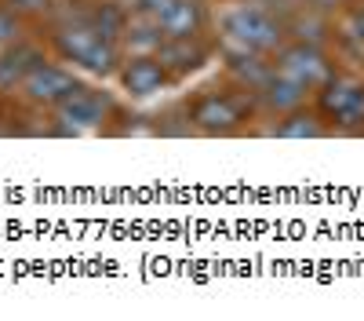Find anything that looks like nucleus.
Masks as SVG:
<instances>
[{
	"instance_id": "obj_19",
	"label": "nucleus",
	"mask_w": 364,
	"mask_h": 321,
	"mask_svg": "<svg viewBox=\"0 0 364 321\" xmlns=\"http://www.w3.org/2000/svg\"><path fill=\"white\" fill-rule=\"evenodd\" d=\"M171 4L175 0H132V11H135V19H146V22H164V15L171 11Z\"/></svg>"
},
{
	"instance_id": "obj_14",
	"label": "nucleus",
	"mask_w": 364,
	"mask_h": 321,
	"mask_svg": "<svg viewBox=\"0 0 364 321\" xmlns=\"http://www.w3.org/2000/svg\"><path fill=\"white\" fill-rule=\"evenodd\" d=\"M208 22H211V15H208L204 0H175L171 11L161 22V29H164V37H200Z\"/></svg>"
},
{
	"instance_id": "obj_17",
	"label": "nucleus",
	"mask_w": 364,
	"mask_h": 321,
	"mask_svg": "<svg viewBox=\"0 0 364 321\" xmlns=\"http://www.w3.org/2000/svg\"><path fill=\"white\" fill-rule=\"evenodd\" d=\"M22 22H26V19H18L8 4H0V51L22 41Z\"/></svg>"
},
{
	"instance_id": "obj_15",
	"label": "nucleus",
	"mask_w": 364,
	"mask_h": 321,
	"mask_svg": "<svg viewBox=\"0 0 364 321\" xmlns=\"http://www.w3.org/2000/svg\"><path fill=\"white\" fill-rule=\"evenodd\" d=\"M84 19L99 29V33L106 37V41H117L120 44V37H124V29H128V11L120 8V4H113V0H99V4H91L87 11H84Z\"/></svg>"
},
{
	"instance_id": "obj_11",
	"label": "nucleus",
	"mask_w": 364,
	"mask_h": 321,
	"mask_svg": "<svg viewBox=\"0 0 364 321\" xmlns=\"http://www.w3.org/2000/svg\"><path fill=\"white\" fill-rule=\"evenodd\" d=\"M310 95H314V92H310V88H302L299 80H291V77H284V73H273V77L266 80V88L259 92V110H262L266 117H284V113H291V110H299V106H306Z\"/></svg>"
},
{
	"instance_id": "obj_1",
	"label": "nucleus",
	"mask_w": 364,
	"mask_h": 321,
	"mask_svg": "<svg viewBox=\"0 0 364 321\" xmlns=\"http://www.w3.org/2000/svg\"><path fill=\"white\" fill-rule=\"evenodd\" d=\"M259 113H262L259 95L230 84L226 92L208 88L197 99H190L186 102V125L200 135H233L240 128H248V121H255Z\"/></svg>"
},
{
	"instance_id": "obj_18",
	"label": "nucleus",
	"mask_w": 364,
	"mask_h": 321,
	"mask_svg": "<svg viewBox=\"0 0 364 321\" xmlns=\"http://www.w3.org/2000/svg\"><path fill=\"white\" fill-rule=\"evenodd\" d=\"M0 4H8L18 19H48L55 11V0H0Z\"/></svg>"
},
{
	"instance_id": "obj_7",
	"label": "nucleus",
	"mask_w": 364,
	"mask_h": 321,
	"mask_svg": "<svg viewBox=\"0 0 364 321\" xmlns=\"http://www.w3.org/2000/svg\"><path fill=\"white\" fill-rule=\"evenodd\" d=\"M223 63H226L230 84L245 88V92H252V95H259L266 88V80L277 73L273 55H262V51H252V48H237V44H223Z\"/></svg>"
},
{
	"instance_id": "obj_13",
	"label": "nucleus",
	"mask_w": 364,
	"mask_h": 321,
	"mask_svg": "<svg viewBox=\"0 0 364 321\" xmlns=\"http://www.w3.org/2000/svg\"><path fill=\"white\" fill-rule=\"evenodd\" d=\"M41 58H44V55H41L33 44H22V41L0 51V95L18 92L22 80H26V73L33 70Z\"/></svg>"
},
{
	"instance_id": "obj_4",
	"label": "nucleus",
	"mask_w": 364,
	"mask_h": 321,
	"mask_svg": "<svg viewBox=\"0 0 364 321\" xmlns=\"http://www.w3.org/2000/svg\"><path fill=\"white\" fill-rule=\"evenodd\" d=\"M273 66H277V73L299 80L302 88H310V92H317V88L339 70L328 48H321V44H302V41H288L277 55H273Z\"/></svg>"
},
{
	"instance_id": "obj_16",
	"label": "nucleus",
	"mask_w": 364,
	"mask_h": 321,
	"mask_svg": "<svg viewBox=\"0 0 364 321\" xmlns=\"http://www.w3.org/2000/svg\"><path fill=\"white\" fill-rule=\"evenodd\" d=\"M120 41L132 48V55H157L161 44H164V29L157 22L135 19V22H128V29H124V37H120Z\"/></svg>"
},
{
	"instance_id": "obj_3",
	"label": "nucleus",
	"mask_w": 364,
	"mask_h": 321,
	"mask_svg": "<svg viewBox=\"0 0 364 321\" xmlns=\"http://www.w3.org/2000/svg\"><path fill=\"white\" fill-rule=\"evenodd\" d=\"M314 106L328 121L331 135H364V77L336 70L314 92Z\"/></svg>"
},
{
	"instance_id": "obj_12",
	"label": "nucleus",
	"mask_w": 364,
	"mask_h": 321,
	"mask_svg": "<svg viewBox=\"0 0 364 321\" xmlns=\"http://www.w3.org/2000/svg\"><path fill=\"white\" fill-rule=\"evenodd\" d=\"M269 121L273 125L266 128V135H273V139H324V135H331V128L317 113V106H299L284 117H269Z\"/></svg>"
},
{
	"instance_id": "obj_10",
	"label": "nucleus",
	"mask_w": 364,
	"mask_h": 321,
	"mask_svg": "<svg viewBox=\"0 0 364 321\" xmlns=\"http://www.w3.org/2000/svg\"><path fill=\"white\" fill-rule=\"evenodd\" d=\"M284 26H288V41L321 44V48H328V41H336V19L317 4H295L288 11Z\"/></svg>"
},
{
	"instance_id": "obj_9",
	"label": "nucleus",
	"mask_w": 364,
	"mask_h": 321,
	"mask_svg": "<svg viewBox=\"0 0 364 321\" xmlns=\"http://www.w3.org/2000/svg\"><path fill=\"white\" fill-rule=\"evenodd\" d=\"M157 58L164 63V70L171 73V80H182V77L197 73V70L208 63L211 48H208L204 33H200V37H164Z\"/></svg>"
},
{
	"instance_id": "obj_8",
	"label": "nucleus",
	"mask_w": 364,
	"mask_h": 321,
	"mask_svg": "<svg viewBox=\"0 0 364 321\" xmlns=\"http://www.w3.org/2000/svg\"><path fill=\"white\" fill-rule=\"evenodd\" d=\"M117 80L120 88L132 95V99H146V95H157L171 84V73L164 70V63L157 55H132L120 63L117 70Z\"/></svg>"
},
{
	"instance_id": "obj_20",
	"label": "nucleus",
	"mask_w": 364,
	"mask_h": 321,
	"mask_svg": "<svg viewBox=\"0 0 364 321\" xmlns=\"http://www.w3.org/2000/svg\"><path fill=\"white\" fill-rule=\"evenodd\" d=\"M314 4H317V8H324V11H331V15H336V11H343L346 4H353V0H314Z\"/></svg>"
},
{
	"instance_id": "obj_5",
	"label": "nucleus",
	"mask_w": 364,
	"mask_h": 321,
	"mask_svg": "<svg viewBox=\"0 0 364 321\" xmlns=\"http://www.w3.org/2000/svg\"><path fill=\"white\" fill-rule=\"evenodd\" d=\"M58 121H63V132H91V128H102L113 113V99L99 88H87L80 84L70 99H63L55 106Z\"/></svg>"
},
{
	"instance_id": "obj_2",
	"label": "nucleus",
	"mask_w": 364,
	"mask_h": 321,
	"mask_svg": "<svg viewBox=\"0 0 364 321\" xmlns=\"http://www.w3.org/2000/svg\"><path fill=\"white\" fill-rule=\"evenodd\" d=\"M284 11L262 4V0H240L237 8H230L219 26H223V44L252 48L262 55H277L288 44V26Z\"/></svg>"
},
{
	"instance_id": "obj_6",
	"label": "nucleus",
	"mask_w": 364,
	"mask_h": 321,
	"mask_svg": "<svg viewBox=\"0 0 364 321\" xmlns=\"http://www.w3.org/2000/svg\"><path fill=\"white\" fill-rule=\"evenodd\" d=\"M77 88H80V80H77L70 70L55 66V63H44V58H41V63L26 73L18 95H22L26 102H33V106H51V110H55L63 99H70Z\"/></svg>"
}]
</instances>
